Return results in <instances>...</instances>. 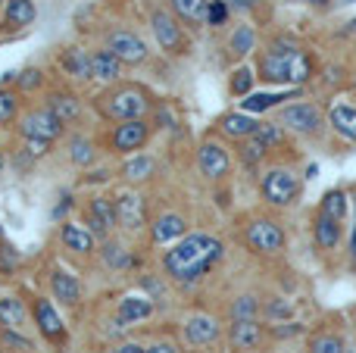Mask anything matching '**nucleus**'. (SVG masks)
Wrapping results in <instances>:
<instances>
[{"label":"nucleus","instance_id":"nucleus-52","mask_svg":"<svg viewBox=\"0 0 356 353\" xmlns=\"http://www.w3.org/2000/svg\"><path fill=\"white\" fill-rule=\"evenodd\" d=\"M300 3H313V6H325L328 0H300Z\"/></svg>","mask_w":356,"mask_h":353},{"label":"nucleus","instance_id":"nucleus-49","mask_svg":"<svg viewBox=\"0 0 356 353\" xmlns=\"http://www.w3.org/2000/svg\"><path fill=\"white\" fill-rule=\"evenodd\" d=\"M147 353H178L172 344H154V347H147Z\"/></svg>","mask_w":356,"mask_h":353},{"label":"nucleus","instance_id":"nucleus-17","mask_svg":"<svg viewBox=\"0 0 356 353\" xmlns=\"http://www.w3.org/2000/svg\"><path fill=\"white\" fill-rule=\"evenodd\" d=\"M257 119L250 116V113H225V116L219 119V131L225 138H232V141H247V138H253V131H257Z\"/></svg>","mask_w":356,"mask_h":353},{"label":"nucleus","instance_id":"nucleus-2","mask_svg":"<svg viewBox=\"0 0 356 353\" xmlns=\"http://www.w3.org/2000/svg\"><path fill=\"white\" fill-rule=\"evenodd\" d=\"M259 79H266L269 85H307L313 79V60L307 50H300L294 41L278 38L269 50L259 54Z\"/></svg>","mask_w":356,"mask_h":353},{"label":"nucleus","instance_id":"nucleus-51","mask_svg":"<svg viewBox=\"0 0 356 353\" xmlns=\"http://www.w3.org/2000/svg\"><path fill=\"white\" fill-rule=\"evenodd\" d=\"M238 10H253V0H232Z\"/></svg>","mask_w":356,"mask_h":353},{"label":"nucleus","instance_id":"nucleus-26","mask_svg":"<svg viewBox=\"0 0 356 353\" xmlns=\"http://www.w3.org/2000/svg\"><path fill=\"white\" fill-rule=\"evenodd\" d=\"M328 122H332V129L338 131L341 138H347V141L356 144V110L347 104H334L332 113H328Z\"/></svg>","mask_w":356,"mask_h":353},{"label":"nucleus","instance_id":"nucleus-8","mask_svg":"<svg viewBox=\"0 0 356 353\" xmlns=\"http://www.w3.org/2000/svg\"><path fill=\"white\" fill-rule=\"evenodd\" d=\"M150 28H154V35H156V41H160L163 50H169V54H184L181 25H178L166 10H154V13H150Z\"/></svg>","mask_w":356,"mask_h":353},{"label":"nucleus","instance_id":"nucleus-3","mask_svg":"<svg viewBox=\"0 0 356 353\" xmlns=\"http://www.w3.org/2000/svg\"><path fill=\"white\" fill-rule=\"evenodd\" d=\"M97 106L113 122H116V119L119 122H129V119H144V113L150 110V97L141 88L125 85V88H116V91L104 94V97L97 100Z\"/></svg>","mask_w":356,"mask_h":353},{"label":"nucleus","instance_id":"nucleus-20","mask_svg":"<svg viewBox=\"0 0 356 353\" xmlns=\"http://www.w3.org/2000/svg\"><path fill=\"white\" fill-rule=\"evenodd\" d=\"M60 241L66 244L69 250H75V254H91L94 244H97V235H94L91 229H85V225L66 222V225L60 229Z\"/></svg>","mask_w":356,"mask_h":353},{"label":"nucleus","instance_id":"nucleus-57","mask_svg":"<svg viewBox=\"0 0 356 353\" xmlns=\"http://www.w3.org/2000/svg\"><path fill=\"white\" fill-rule=\"evenodd\" d=\"M353 210H356V204H353Z\"/></svg>","mask_w":356,"mask_h":353},{"label":"nucleus","instance_id":"nucleus-50","mask_svg":"<svg viewBox=\"0 0 356 353\" xmlns=\"http://www.w3.org/2000/svg\"><path fill=\"white\" fill-rule=\"evenodd\" d=\"M69 206H72V197H63V204H60V206H56V210H54V216H56V219H60V216H63V213H66V210H69Z\"/></svg>","mask_w":356,"mask_h":353},{"label":"nucleus","instance_id":"nucleus-47","mask_svg":"<svg viewBox=\"0 0 356 353\" xmlns=\"http://www.w3.org/2000/svg\"><path fill=\"white\" fill-rule=\"evenodd\" d=\"M3 341L13 344V347H22V350H31V341H25L22 335H16L13 329H3Z\"/></svg>","mask_w":356,"mask_h":353},{"label":"nucleus","instance_id":"nucleus-53","mask_svg":"<svg viewBox=\"0 0 356 353\" xmlns=\"http://www.w3.org/2000/svg\"><path fill=\"white\" fill-rule=\"evenodd\" d=\"M350 250H353V256H356V229H353V238H350Z\"/></svg>","mask_w":356,"mask_h":353},{"label":"nucleus","instance_id":"nucleus-44","mask_svg":"<svg viewBox=\"0 0 356 353\" xmlns=\"http://www.w3.org/2000/svg\"><path fill=\"white\" fill-rule=\"evenodd\" d=\"M19 266V254L10 244H0V272H13Z\"/></svg>","mask_w":356,"mask_h":353},{"label":"nucleus","instance_id":"nucleus-12","mask_svg":"<svg viewBox=\"0 0 356 353\" xmlns=\"http://www.w3.org/2000/svg\"><path fill=\"white\" fill-rule=\"evenodd\" d=\"M116 219L122 229L129 231H138L144 222H147V204H144L141 194L135 191H122L116 197Z\"/></svg>","mask_w":356,"mask_h":353},{"label":"nucleus","instance_id":"nucleus-32","mask_svg":"<svg viewBox=\"0 0 356 353\" xmlns=\"http://www.w3.org/2000/svg\"><path fill=\"white\" fill-rule=\"evenodd\" d=\"M319 213H325V216H332V219H344V213H347V194L344 191H328L325 197H322V206H319Z\"/></svg>","mask_w":356,"mask_h":353},{"label":"nucleus","instance_id":"nucleus-10","mask_svg":"<svg viewBox=\"0 0 356 353\" xmlns=\"http://www.w3.org/2000/svg\"><path fill=\"white\" fill-rule=\"evenodd\" d=\"M197 160H200V172L207 175V179H225L228 169H232V160H228V150L222 147L219 141H213V138H207V141L200 144V150H197Z\"/></svg>","mask_w":356,"mask_h":353},{"label":"nucleus","instance_id":"nucleus-6","mask_svg":"<svg viewBox=\"0 0 356 353\" xmlns=\"http://www.w3.org/2000/svg\"><path fill=\"white\" fill-rule=\"evenodd\" d=\"M19 131L22 138H41V141H56L63 135V122L54 116V113L44 106V110H31L22 116L19 122Z\"/></svg>","mask_w":356,"mask_h":353},{"label":"nucleus","instance_id":"nucleus-43","mask_svg":"<svg viewBox=\"0 0 356 353\" xmlns=\"http://www.w3.org/2000/svg\"><path fill=\"white\" fill-rule=\"evenodd\" d=\"M291 313H294L291 300H272V304H266V316H272V319H291Z\"/></svg>","mask_w":356,"mask_h":353},{"label":"nucleus","instance_id":"nucleus-29","mask_svg":"<svg viewBox=\"0 0 356 353\" xmlns=\"http://www.w3.org/2000/svg\"><path fill=\"white\" fill-rule=\"evenodd\" d=\"M60 66L75 79H91V56L81 47H66L60 54Z\"/></svg>","mask_w":356,"mask_h":353},{"label":"nucleus","instance_id":"nucleus-40","mask_svg":"<svg viewBox=\"0 0 356 353\" xmlns=\"http://www.w3.org/2000/svg\"><path fill=\"white\" fill-rule=\"evenodd\" d=\"M104 263L110 269H125L129 266V250L119 247V244H106L104 247Z\"/></svg>","mask_w":356,"mask_h":353},{"label":"nucleus","instance_id":"nucleus-36","mask_svg":"<svg viewBox=\"0 0 356 353\" xmlns=\"http://www.w3.org/2000/svg\"><path fill=\"white\" fill-rule=\"evenodd\" d=\"M232 322H238V319H257V313H259V304H257V297H250V294H244V297H238L232 304Z\"/></svg>","mask_w":356,"mask_h":353},{"label":"nucleus","instance_id":"nucleus-1","mask_svg":"<svg viewBox=\"0 0 356 353\" xmlns=\"http://www.w3.org/2000/svg\"><path fill=\"white\" fill-rule=\"evenodd\" d=\"M222 241L209 235H184L172 244V250L163 254V269L178 285H194L200 281L216 263L222 260Z\"/></svg>","mask_w":356,"mask_h":353},{"label":"nucleus","instance_id":"nucleus-35","mask_svg":"<svg viewBox=\"0 0 356 353\" xmlns=\"http://www.w3.org/2000/svg\"><path fill=\"white\" fill-rule=\"evenodd\" d=\"M122 175H125L129 181H144V179H150V175H154V160H150V156H135L131 163H125Z\"/></svg>","mask_w":356,"mask_h":353},{"label":"nucleus","instance_id":"nucleus-42","mask_svg":"<svg viewBox=\"0 0 356 353\" xmlns=\"http://www.w3.org/2000/svg\"><path fill=\"white\" fill-rule=\"evenodd\" d=\"M266 156V147L257 141V138H247L244 141V163L247 166H253V163H259Z\"/></svg>","mask_w":356,"mask_h":353},{"label":"nucleus","instance_id":"nucleus-13","mask_svg":"<svg viewBox=\"0 0 356 353\" xmlns=\"http://www.w3.org/2000/svg\"><path fill=\"white\" fill-rule=\"evenodd\" d=\"M147 138H150V125L144 119H129V122H122L113 131V147L119 154H135V150H141L147 144Z\"/></svg>","mask_w":356,"mask_h":353},{"label":"nucleus","instance_id":"nucleus-38","mask_svg":"<svg viewBox=\"0 0 356 353\" xmlns=\"http://www.w3.org/2000/svg\"><path fill=\"white\" fill-rule=\"evenodd\" d=\"M309 353H347L338 335H316L309 344Z\"/></svg>","mask_w":356,"mask_h":353},{"label":"nucleus","instance_id":"nucleus-16","mask_svg":"<svg viewBox=\"0 0 356 353\" xmlns=\"http://www.w3.org/2000/svg\"><path fill=\"white\" fill-rule=\"evenodd\" d=\"M181 331H184V341L188 344L207 347V344H213L216 338H219V322H216L213 316H191Z\"/></svg>","mask_w":356,"mask_h":353},{"label":"nucleus","instance_id":"nucleus-39","mask_svg":"<svg viewBox=\"0 0 356 353\" xmlns=\"http://www.w3.org/2000/svg\"><path fill=\"white\" fill-rule=\"evenodd\" d=\"M250 88H253V72L250 69H234L232 72V94L234 97H247V94H250Z\"/></svg>","mask_w":356,"mask_h":353},{"label":"nucleus","instance_id":"nucleus-58","mask_svg":"<svg viewBox=\"0 0 356 353\" xmlns=\"http://www.w3.org/2000/svg\"><path fill=\"white\" fill-rule=\"evenodd\" d=\"M347 353H353V350H347Z\"/></svg>","mask_w":356,"mask_h":353},{"label":"nucleus","instance_id":"nucleus-27","mask_svg":"<svg viewBox=\"0 0 356 353\" xmlns=\"http://www.w3.org/2000/svg\"><path fill=\"white\" fill-rule=\"evenodd\" d=\"M35 22V3L31 0H6L3 25L6 28H25Z\"/></svg>","mask_w":356,"mask_h":353},{"label":"nucleus","instance_id":"nucleus-28","mask_svg":"<svg viewBox=\"0 0 356 353\" xmlns=\"http://www.w3.org/2000/svg\"><path fill=\"white\" fill-rule=\"evenodd\" d=\"M291 94L294 91H266V94H247L244 100H241V110L244 113H263V110H272V106H282V100H291Z\"/></svg>","mask_w":356,"mask_h":353},{"label":"nucleus","instance_id":"nucleus-25","mask_svg":"<svg viewBox=\"0 0 356 353\" xmlns=\"http://www.w3.org/2000/svg\"><path fill=\"white\" fill-rule=\"evenodd\" d=\"M313 235H316V244H319L322 250H334L341 241V222L332 216H325V213H319L313 222Z\"/></svg>","mask_w":356,"mask_h":353},{"label":"nucleus","instance_id":"nucleus-45","mask_svg":"<svg viewBox=\"0 0 356 353\" xmlns=\"http://www.w3.org/2000/svg\"><path fill=\"white\" fill-rule=\"evenodd\" d=\"M19 88L22 91H31V88H38L44 81V72H38V69H25V72H19Z\"/></svg>","mask_w":356,"mask_h":353},{"label":"nucleus","instance_id":"nucleus-30","mask_svg":"<svg viewBox=\"0 0 356 353\" xmlns=\"http://www.w3.org/2000/svg\"><path fill=\"white\" fill-rule=\"evenodd\" d=\"M25 322V304L19 297H0V325L19 329Z\"/></svg>","mask_w":356,"mask_h":353},{"label":"nucleus","instance_id":"nucleus-22","mask_svg":"<svg viewBox=\"0 0 356 353\" xmlns=\"http://www.w3.org/2000/svg\"><path fill=\"white\" fill-rule=\"evenodd\" d=\"M188 235V222H184L178 213H166V216L156 219L154 225V241L156 244H172V241H181Z\"/></svg>","mask_w":356,"mask_h":353},{"label":"nucleus","instance_id":"nucleus-34","mask_svg":"<svg viewBox=\"0 0 356 353\" xmlns=\"http://www.w3.org/2000/svg\"><path fill=\"white\" fill-rule=\"evenodd\" d=\"M253 138H257V141L263 144L266 150L282 147V144H284V131L278 129V125H272V122H259L257 131H253Z\"/></svg>","mask_w":356,"mask_h":353},{"label":"nucleus","instance_id":"nucleus-31","mask_svg":"<svg viewBox=\"0 0 356 353\" xmlns=\"http://www.w3.org/2000/svg\"><path fill=\"white\" fill-rule=\"evenodd\" d=\"M69 160L75 163V166H91L94 163V141L91 138H72L69 141Z\"/></svg>","mask_w":356,"mask_h":353},{"label":"nucleus","instance_id":"nucleus-55","mask_svg":"<svg viewBox=\"0 0 356 353\" xmlns=\"http://www.w3.org/2000/svg\"><path fill=\"white\" fill-rule=\"evenodd\" d=\"M344 3H356V0H344Z\"/></svg>","mask_w":356,"mask_h":353},{"label":"nucleus","instance_id":"nucleus-46","mask_svg":"<svg viewBox=\"0 0 356 353\" xmlns=\"http://www.w3.org/2000/svg\"><path fill=\"white\" fill-rule=\"evenodd\" d=\"M25 141H29V154L31 156H44L50 150V144H54V141H41V138H25Z\"/></svg>","mask_w":356,"mask_h":353},{"label":"nucleus","instance_id":"nucleus-37","mask_svg":"<svg viewBox=\"0 0 356 353\" xmlns=\"http://www.w3.org/2000/svg\"><path fill=\"white\" fill-rule=\"evenodd\" d=\"M16 113H19V97L0 88V125H10L16 119Z\"/></svg>","mask_w":356,"mask_h":353},{"label":"nucleus","instance_id":"nucleus-56","mask_svg":"<svg viewBox=\"0 0 356 353\" xmlns=\"http://www.w3.org/2000/svg\"><path fill=\"white\" fill-rule=\"evenodd\" d=\"M0 3H6V0H0Z\"/></svg>","mask_w":356,"mask_h":353},{"label":"nucleus","instance_id":"nucleus-9","mask_svg":"<svg viewBox=\"0 0 356 353\" xmlns=\"http://www.w3.org/2000/svg\"><path fill=\"white\" fill-rule=\"evenodd\" d=\"M106 47L122 63H129V66H138V63L147 60V44H144L135 31H110V35H106Z\"/></svg>","mask_w":356,"mask_h":353},{"label":"nucleus","instance_id":"nucleus-48","mask_svg":"<svg viewBox=\"0 0 356 353\" xmlns=\"http://www.w3.org/2000/svg\"><path fill=\"white\" fill-rule=\"evenodd\" d=\"M113 353H147V350H144L141 344H122V347H116Z\"/></svg>","mask_w":356,"mask_h":353},{"label":"nucleus","instance_id":"nucleus-11","mask_svg":"<svg viewBox=\"0 0 356 353\" xmlns=\"http://www.w3.org/2000/svg\"><path fill=\"white\" fill-rule=\"evenodd\" d=\"M263 338H266V331L257 319H238V322H232V329H228V344L238 353L259 350L263 347Z\"/></svg>","mask_w":356,"mask_h":353},{"label":"nucleus","instance_id":"nucleus-14","mask_svg":"<svg viewBox=\"0 0 356 353\" xmlns=\"http://www.w3.org/2000/svg\"><path fill=\"white\" fill-rule=\"evenodd\" d=\"M88 222H91V231L97 238H106L113 229H116V204L110 197H94L91 206H88Z\"/></svg>","mask_w":356,"mask_h":353},{"label":"nucleus","instance_id":"nucleus-7","mask_svg":"<svg viewBox=\"0 0 356 353\" xmlns=\"http://www.w3.org/2000/svg\"><path fill=\"white\" fill-rule=\"evenodd\" d=\"M282 122L297 135H319L322 131V113L313 104H291L282 106Z\"/></svg>","mask_w":356,"mask_h":353},{"label":"nucleus","instance_id":"nucleus-24","mask_svg":"<svg viewBox=\"0 0 356 353\" xmlns=\"http://www.w3.org/2000/svg\"><path fill=\"white\" fill-rule=\"evenodd\" d=\"M169 6H172L175 16L181 19L184 25H191V28H197V25H207V6H209V0H169Z\"/></svg>","mask_w":356,"mask_h":353},{"label":"nucleus","instance_id":"nucleus-4","mask_svg":"<svg viewBox=\"0 0 356 353\" xmlns=\"http://www.w3.org/2000/svg\"><path fill=\"white\" fill-rule=\"evenodd\" d=\"M259 194H263L266 204L272 206H291L300 194V181L291 169H269L259 181Z\"/></svg>","mask_w":356,"mask_h":353},{"label":"nucleus","instance_id":"nucleus-23","mask_svg":"<svg viewBox=\"0 0 356 353\" xmlns=\"http://www.w3.org/2000/svg\"><path fill=\"white\" fill-rule=\"evenodd\" d=\"M47 110L54 113V116L60 119L63 125H66V122H75V119H79L81 106H79V97H75V94H69V91H54V94L47 97Z\"/></svg>","mask_w":356,"mask_h":353},{"label":"nucleus","instance_id":"nucleus-5","mask_svg":"<svg viewBox=\"0 0 356 353\" xmlns=\"http://www.w3.org/2000/svg\"><path fill=\"white\" fill-rule=\"evenodd\" d=\"M244 238L250 244V250H257V254H282L284 250V231L272 219H253L247 225Z\"/></svg>","mask_w":356,"mask_h":353},{"label":"nucleus","instance_id":"nucleus-21","mask_svg":"<svg viewBox=\"0 0 356 353\" xmlns=\"http://www.w3.org/2000/svg\"><path fill=\"white\" fill-rule=\"evenodd\" d=\"M119 72H122V60H119V56L113 54L110 47L97 50V54L91 56V79H97V81H116Z\"/></svg>","mask_w":356,"mask_h":353},{"label":"nucleus","instance_id":"nucleus-15","mask_svg":"<svg viewBox=\"0 0 356 353\" xmlns=\"http://www.w3.org/2000/svg\"><path fill=\"white\" fill-rule=\"evenodd\" d=\"M31 313H35V322H38V331H41L47 341H63V319L56 316V310H54V304L50 300H44V297H38L35 300V306H31Z\"/></svg>","mask_w":356,"mask_h":353},{"label":"nucleus","instance_id":"nucleus-19","mask_svg":"<svg viewBox=\"0 0 356 353\" xmlns=\"http://www.w3.org/2000/svg\"><path fill=\"white\" fill-rule=\"evenodd\" d=\"M50 288H54V297L69 306H75L81 300L79 279H75L72 272H66V269H54V272H50Z\"/></svg>","mask_w":356,"mask_h":353},{"label":"nucleus","instance_id":"nucleus-18","mask_svg":"<svg viewBox=\"0 0 356 353\" xmlns=\"http://www.w3.org/2000/svg\"><path fill=\"white\" fill-rule=\"evenodd\" d=\"M150 313H154V300L150 297H138V294H129V297L119 300V310H116V319L122 325H135V322H144V319H150Z\"/></svg>","mask_w":356,"mask_h":353},{"label":"nucleus","instance_id":"nucleus-54","mask_svg":"<svg viewBox=\"0 0 356 353\" xmlns=\"http://www.w3.org/2000/svg\"><path fill=\"white\" fill-rule=\"evenodd\" d=\"M0 172H3V154H0Z\"/></svg>","mask_w":356,"mask_h":353},{"label":"nucleus","instance_id":"nucleus-33","mask_svg":"<svg viewBox=\"0 0 356 353\" xmlns=\"http://www.w3.org/2000/svg\"><path fill=\"white\" fill-rule=\"evenodd\" d=\"M253 41H257V35H253L250 25H241V28H234L232 41H228V50H232L234 56H244L253 50Z\"/></svg>","mask_w":356,"mask_h":353},{"label":"nucleus","instance_id":"nucleus-41","mask_svg":"<svg viewBox=\"0 0 356 353\" xmlns=\"http://www.w3.org/2000/svg\"><path fill=\"white\" fill-rule=\"evenodd\" d=\"M225 19H228V0H209L207 25H225Z\"/></svg>","mask_w":356,"mask_h":353}]
</instances>
